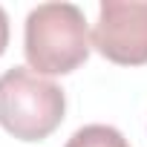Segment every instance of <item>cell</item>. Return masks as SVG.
<instances>
[{"label":"cell","instance_id":"1","mask_svg":"<svg viewBox=\"0 0 147 147\" xmlns=\"http://www.w3.org/2000/svg\"><path fill=\"white\" fill-rule=\"evenodd\" d=\"M23 52L38 75H66L90 58L87 18L75 3H40L29 12Z\"/></svg>","mask_w":147,"mask_h":147},{"label":"cell","instance_id":"2","mask_svg":"<svg viewBox=\"0 0 147 147\" xmlns=\"http://www.w3.org/2000/svg\"><path fill=\"white\" fill-rule=\"evenodd\" d=\"M66 113L63 90L26 66L0 75V127L20 141L52 136Z\"/></svg>","mask_w":147,"mask_h":147},{"label":"cell","instance_id":"3","mask_svg":"<svg viewBox=\"0 0 147 147\" xmlns=\"http://www.w3.org/2000/svg\"><path fill=\"white\" fill-rule=\"evenodd\" d=\"M92 46L121 66L147 63V0H104L92 29Z\"/></svg>","mask_w":147,"mask_h":147},{"label":"cell","instance_id":"4","mask_svg":"<svg viewBox=\"0 0 147 147\" xmlns=\"http://www.w3.org/2000/svg\"><path fill=\"white\" fill-rule=\"evenodd\" d=\"M66 147H130L127 138L107 124H87L81 130L72 133V138L66 141Z\"/></svg>","mask_w":147,"mask_h":147},{"label":"cell","instance_id":"5","mask_svg":"<svg viewBox=\"0 0 147 147\" xmlns=\"http://www.w3.org/2000/svg\"><path fill=\"white\" fill-rule=\"evenodd\" d=\"M6 46H9V18H6L3 6H0V55L6 52Z\"/></svg>","mask_w":147,"mask_h":147}]
</instances>
